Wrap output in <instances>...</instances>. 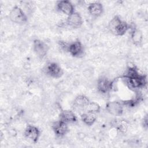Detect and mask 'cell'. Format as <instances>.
I'll list each match as a JSON object with an SVG mask.
<instances>
[{
    "instance_id": "1",
    "label": "cell",
    "mask_w": 148,
    "mask_h": 148,
    "mask_svg": "<svg viewBox=\"0 0 148 148\" xmlns=\"http://www.w3.org/2000/svg\"><path fill=\"white\" fill-rule=\"evenodd\" d=\"M121 77L127 87L134 91H138L147 85V76L140 73L135 66H129Z\"/></svg>"
},
{
    "instance_id": "2",
    "label": "cell",
    "mask_w": 148,
    "mask_h": 148,
    "mask_svg": "<svg viewBox=\"0 0 148 148\" xmlns=\"http://www.w3.org/2000/svg\"><path fill=\"white\" fill-rule=\"evenodd\" d=\"M131 28L130 25L123 21L119 16H114L108 24L109 30L116 36L124 35Z\"/></svg>"
},
{
    "instance_id": "3",
    "label": "cell",
    "mask_w": 148,
    "mask_h": 148,
    "mask_svg": "<svg viewBox=\"0 0 148 148\" xmlns=\"http://www.w3.org/2000/svg\"><path fill=\"white\" fill-rule=\"evenodd\" d=\"M9 18L11 21L18 24H23L28 20L27 16L23 10L18 6H14L9 13Z\"/></svg>"
},
{
    "instance_id": "4",
    "label": "cell",
    "mask_w": 148,
    "mask_h": 148,
    "mask_svg": "<svg viewBox=\"0 0 148 148\" xmlns=\"http://www.w3.org/2000/svg\"><path fill=\"white\" fill-rule=\"evenodd\" d=\"M43 72L46 75L54 79L60 78L63 74L61 67L55 62L47 63L43 68Z\"/></svg>"
},
{
    "instance_id": "5",
    "label": "cell",
    "mask_w": 148,
    "mask_h": 148,
    "mask_svg": "<svg viewBox=\"0 0 148 148\" xmlns=\"http://www.w3.org/2000/svg\"><path fill=\"white\" fill-rule=\"evenodd\" d=\"M114 81L108 79L106 77H100L97 83L98 91L101 94H107L111 91L113 88Z\"/></svg>"
},
{
    "instance_id": "6",
    "label": "cell",
    "mask_w": 148,
    "mask_h": 148,
    "mask_svg": "<svg viewBox=\"0 0 148 148\" xmlns=\"http://www.w3.org/2000/svg\"><path fill=\"white\" fill-rule=\"evenodd\" d=\"M66 51L73 57H80L84 53V47L79 40L72 42L68 45Z\"/></svg>"
},
{
    "instance_id": "7",
    "label": "cell",
    "mask_w": 148,
    "mask_h": 148,
    "mask_svg": "<svg viewBox=\"0 0 148 148\" xmlns=\"http://www.w3.org/2000/svg\"><path fill=\"white\" fill-rule=\"evenodd\" d=\"M51 128L54 134L57 137L64 136L68 133L69 131L68 123L60 119L54 121L52 123Z\"/></svg>"
},
{
    "instance_id": "8",
    "label": "cell",
    "mask_w": 148,
    "mask_h": 148,
    "mask_svg": "<svg viewBox=\"0 0 148 148\" xmlns=\"http://www.w3.org/2000/svg\"><path fill=\"white\" fill-rule=\"evenodd\" d=\"M24 135L27 139L35 143L38 142L39 139L40 131L36 126L28 124L26 126L24 131Z\"/></svg>"
},
{
    "instance_id": "9",
    "label": "cell",
    "mask_w": 148,
    "mask_h": 148,
    "mask_svg": "<svg viewBox=\"0 0 148 148\" xmlns=\"http://www.w3.org/2000/svg\"><path fill=\"white\" fill-rule=\"evenodd\" d=\"M33 50L35 54L40 58H43L47 53L48 46L43 41L36 39L32 43Z\"/></svg>"
},
{
    "instance_id": "10",
    "label": "cell",
    "mask_w": 148,
    "mask_h": 148,
    "mask_svg": "<svg viewBox=\"0 0 148 148\" xmlns=\"http://www.w3.org/2000/svg\"><path fill=\"white\" fill-rule=\"evenodd\" d=\"M123 107L124 105L121 102L111 101L106 103V110L112 115L120 116L123 113Z\"/></svg>"
},
{
    "instance_id": "11",
    "label": "cell",
    "mask_w": 148,
    "mask_h": 148,
    "mask_svg": "<svg viewBox=\"0 0 148 148\" xmlns=\"http://www.w3.org/2000/svg\"><path fill=\"white\" fill-rule=\"evenodd\" d=\"M56 6L59 12L68 16L75 12L74 6L69 1L62 0L57 1Z\"/></svg>"
},
{
    "instance_id": "12",
    "label": "cell",
    "mask_w": 148,
    "mask_h": 148,
    "mask_svg": "<svg viewBox=\"0 0 148 148\" xmlns=\"http://www.w3.org/2000/svg\"><path fill=\"white\" fill-rule=\"evenodd\" d=\"M83 23L82 16L77 12H73L72 14L68 16L66 19V24L70 27L77 28L80 27Z\"/></svg>"
},
{
    "instance_id": "13",
    "label": "cell",
    "mask_w": 148,
    "mask_h": 148,
    "mask_svg": "<svg viewBox=\"0 0 148 148\" xmlns=\"http://www.w3.org/2000/svg\"><path fill=\"white\" fill-rule=\"evenodd\" d=\"M59 119L68 124L77 121V117L75 113L73 111L69 109L62 110L59 114Z\"/></svg>"
},
{
    "instance_id": "14",
    "label": "cell",
    "mask_w": 148,
    "mask_h": 148,
    "mask_svg": "<svg viewBox=\"0 0 148 148\" xmlns=\"http://www.w3.org/2000/svg\"><path fill=\"white\" fill-rule=\"evenodd\" d=\"M88 13L94 17L100 16L103 12V7L101 3L94 2L90 3L87 7Z\"/></svg>"
},
{
    "instance_id": "15",
    "label": "cell",
    "mask_w": 148,
    "mask_h": 148,
    "mask_svg": "<svg viewBox=\"0 0 148 148\" xmlns=\"http://www.w3.org/2000/svg\"><path fill=\"white\" fill-rule=\"evenodd\" d=\"M89 102L90 100L86 96L84 95H79L73 100V106L75 109L84 110Z\"/></svg>"
},
{
    "instance_id": "16",
    "label": "cell",
    "mask_w": 148,
    "mask_h": 148,
    "mask_svg": "<svg viewBox=\"0 0 148 148\" xmlns=\"http://www.w3.org/2000/svg\"><path fill=\"white\" fill-rule=\"evenodd\" d=\"M131 39L134 45L139 46L142 44L143 41V34L138 29L136 28H131Z\"/></svg>"
},
{
    "instance_id": "17",
    "label": "cell",
    "mask_w": 148,
    "mask_h": 148,
    "mask_svg": "<svg viewBox=\"0 0 148 148\" xmlns=\"http://www.w3.org/2000/svg\"><path fill=\"white\" fill-rule=\"evenodd\" d=\"M80 118L82 121L87 125L91 126L94 124L97 119V113H92V112H87L82 113L80 116Z\"/></svg>"
},
{
    "instance_id": "18",
    "label": "cell",
    "mask_w": 148,
    "mask_h": 148,
    "mask_svg": "<svg viewBox=\"0 0 148 148\" xmlns=\"http://www.w3.org/2000/svg\"><path fill=\"white\" fill-rule=\"evenodd\" d=\"M100 110H101V106L97 102H90V101L84 109L85 112H92L94 113H99Z\"/></svg>"
},
{
    "instance_id": "19",
    "label": "cell",
    "mask_w": 148,
    "mask_h": 148,
    "mask_svg": "<svg viewBox=\"0 0 148 148\" xmlns=\"http://www.w3.org/2000/svg\"><path fill=\"white\" fill-rule=\"evenodd\" d=\"M130 124L128 121L125 120H121L117 123L116 125V128L118 131L120 133L125 134L128 130Z\"/></svg>"
},
{
    "instance_id": "20",
    "label": "cell",
    "mask_w": 148,
    "mask_h": 148,
    "mask_svg": "<svg viewBox=\"0 0 148 148\" xmlns=\"http://www.w3.org/2000/svg\"><path fill=\"white\" fill-rule=\"evenodd\" d=\"M143 123H142V125L143 126V127H145V128H147V116H146L143 120Z\"/></svg>"
}]
</instances>
